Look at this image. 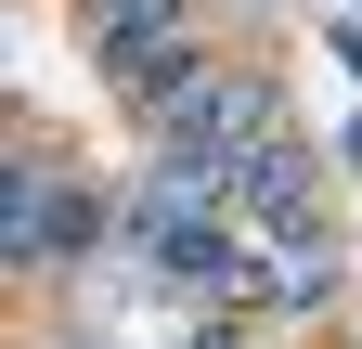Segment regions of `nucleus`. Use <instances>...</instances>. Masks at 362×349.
I'll use <instances>...</instances> for the list:
<instances>
[{"mask_svg": "<svg viewBox=\"0 0 362 349\" xmlns=\"http://www.w3.org/2000/svg\"><path fill=\"white\" fill-rule=\"evenodd\" d=\"M233 207H259L272 233H310V155L285 143V129H272V143H259V155L233 168Z\"/></svg>", "mask_w": 362, "mask_h": 349, "instance_id": "f257e3e1", "label": "nucleus"}]
</instances>
